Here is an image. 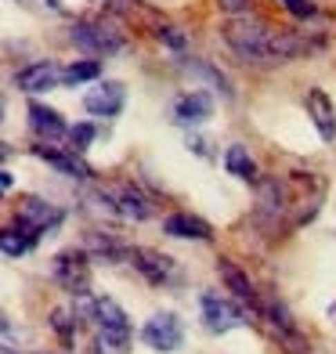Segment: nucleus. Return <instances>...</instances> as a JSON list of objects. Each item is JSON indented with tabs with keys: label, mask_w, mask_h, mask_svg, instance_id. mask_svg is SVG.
<instances>
[{
	"label": "nucleus",
	"mask_w": 336,
	"mask_h": 354,
	"mask_svg": "<svg viewBox=\"0 0 336 354\" xmlns=\"http://www.w3.org/2000/svg\"><path fill=\"white\" fill-rule=\"evenodd\" d=\"M123 102H127L123 84H102L84 98V109L91 112V116H120Z\"/></svg>",
	"instance_id": "8"
},
{
	"label": "nucleus",
	"mask_w": 336,
	"mask_h": 354,
	"mask_svg": "<svg viewBox=\"0 0 336 354\" xmlns=\"http://www.w3.org/2000/svg\"><path fill=\"white\" fill-rule=\"evenodd\" d=\"M268 37L271 29L253 19H232L224 26V40L243 62H268Z\"/></svg>",
	"instance_id": "1"
},
{
	"label": "nucleus",
	"mask_w": 336,
	"mask_h": 354,
	"mask_svg": "<svg viewBox=\"0 0 336 354\" xmlns=\"http://www.w3.org/2000/svg\"><path fill=\"white\" fill-rule=\"evenodd\" d=\"M224 167H228V174L243 177V181H253V177H257V167H253V159H250V152L243 149V145H232V149L224 152Z\"/></svg>",
	"instance_id": "19"
},
{
	"label": "nucleus",
	"mask_w": 336,
	"mask_h": 354,
	"mask_svg": "<svg viewBox=\"0 0 336 354\" xmlns=\"http://www.w3.org/2000/svg\"><path fill=\"white\" fill-rule=\"evenodd\" d=\"M163 232L174 235V239H199V243H206L214 232H210V224H206L203 217H192V214H170L163 221Z\"/></svg>",
	"instance_id": "14"
},
{
	"label": "nucleus",
	"mask_w": 336,
	"mask_h": 354,
	"mask_svg": "<svg viewBox=\"0 0 336 354\" xmlns=\"http://www.w3.org/2000/svg\"><path fill=\"white\" fill-rule=\"evenodd\" d=\"M51 322H55V329L69 340V336H73V329H69V315H66V311H55V318H51Z\"/></svg>",
	"instance_id": "28"
},
{
	"label": "nucleus",
	"mask_w": 336,
	"mask_h": 354,
	"mask_svg": "<svg viewBox=\"0 0 336 354\" xmlns=\"http://www.w3.org/2000/svg\"><path fill=\"white\" fill-rule=\"evenodd\" d=\"M308 112H311V123L318 127L322 141H333L336 138V116H333V102L326 98V91H311L308 94Z\"/></svg>",
	"instance_id": "13"
},
{
	"label": "nucleus",
	"mask_w": 336,
	"mask_h": 354,
	"mask_svg": "<svg viewBox=\"0 0 336 354\" xmlns=\"http://www.w3.org/2000/svg\"><path fill=\"white\" fill-rule=\"evenodd\" d=\"M51 221H55V206L51 203H44V199H22L19 203V228L29 239H37L40 232H47Z\"/></svg>",
	"instance_id": "9"
},
{
	"label": "nucleus",
	"mask_w": 336,
	"mask_h": 354,
	"mask_svg": "<svg viewBox=\"0 0 336 354\" xmlns=\"http://www.w3.org/2000/svg\"><path fill=\"white\" fill-rule=\"evenodd\" d=\"M29 127H33V134H37L40 141H47V145L69 134V131H66V120H62L55 109L40 105V102H33V105H29Z\"/></svg>",
	"instance_id": "10"
},
{
	"label": "nucleus",
	"mask_w": 336,
	"mask_h": 354,
	"mask_svg": "<svg viewBox=\"0 0 336 354\" xmlns=\"http://www.w3.org/2000/svg\"><path fill=\"white\" fill-rule=\"evenodd\" d=\"M203 318H206V329H214V333H228L246 322L235 304L221 300V297H203Z\"/></svg>",
	"instance_id": "5"
},
{
	"label": "nucleus",
	"mask_w": 336,
	"mask_h": 354,
	"mask_svg": "<svg viewBox=\"0 0 336 354\" xmlns=\"http://www.w3.org/2000/svg\"><path fill=\"white\" fill-rule=\"evenodd\" d=\"M282 4L290 8L297 19H308V15H315V4H311V0H282Z\"/></svg>",
	"instance_id": "26"
},
{
	"label": "nucleus",
	"mask_w": 336,
	"mask_h": 354,
	"mask_svg": "<svg viewBox=\"0 0 336 354\" xmlns=\"http://www.w3.org/2000/svg\"><path fill=\"white\" fill-rule=\"evenodd\" d=\"M91 322H98V326H131L127 315H123V308H120L116 300H109V297L94 300V318Z\"/></svg>",
	"instance_id": "22"
},
{
	"label": "nucleus",
	"mask_w": 336,
	"mask_h": 354,
	"mask_svg": "<svg viewBox=\"0 0 336 354\" xmlns=\"http://www.w3.org/2000/svg\"><path fill=\"white\" fill-rule=\"evenodd\" d=\"M131 261H134V268L145 275L149 282H167V275H170V257H159L156 250H134L131 253Z\"/></svg>",
	"instance_id": "17"
},
{
	"label": "nucleus",
	"mask_w": 336,
	"mask_h": 354,
	"mask_svg": "<svg viewBox=\"0 0 336 354\" xmlns=\"http://www.w3.org/2000/svg\"><path fill=\"white\" fill-rule=\"evenodd\" d=\"M33 152L44 159V163H51L58 174H66V177H80V181H84V177H91V167H87L76 152H58V149H47V145H37Z\"/></svg>",
	"instance_id": "12"
},
{
	"label": "nucleus",
	"mask_w": 336,
	"mask_h": 354,
	"mask_svg": "<svg viewBox=\"0 0 336 354\" xmlns=\"http://www.w3.org/2000/svg\"><path fill=\"white\" fill-rule=\"evenodd\" d=\"M73 44L87 55H116L123 51V37L105 22H76L73 26Z\"/></svg>",
	"instance_id": "3"
},
{
	"label": "nucleus",
	"mask_w": 336,
	"mask_h": 354,
	"mask_svg": "<svg viewBox=\"0 0 336 354\" xmlns=\"http://www.w3.org/2000/svg\"><path fill=\"white\" fill-rule=\"evenodd\" d=\"M102 66L98 62H73V66L62 69V87H76V84H87V80H98Z\"/></svg>",
	"instance_id": "21"
},
{
	"label": "nucleus",
	"mask_w": 336,
	"mask_h": 354,
	"mask_svg": "<svg viewBox=\"0 0 336 354\" xmlns=\"http://www.w3.org/2000/svg\"><path fill=\"white\" fill-rule=\"evenodd\" d=\"M87 253L91 257H98V261H120V257H127V250L116 243V239H102L98 232H94V235H87Z\"/></svg>",
	"instance_id": "20"
},
{
	"label": "nucleus",
	"mask_w": 336,
	"mask_h": 354,
	"mask_svg": "<svg viewBox=\"0 0 336 354\" xmlns=\"http://www.w3.org/2000/svg\"><path fill=\"white\" fill-rule=\"evenodd\" d=\"M29 243H33V239H29L22 228H8L4 232V257H11V261H15V257H22L29 250Z\"/></svg>",
	"instance_id": "23"
},
{
	"label": "nucleus",
	"mask_w": 336,
	"mask_h": 354,
	"mask_svg": "<svg viewBox=\"0 0 336 354\" xmlns=\"http://www.w3.org/2000/svg\"><path fill=\"white\" fill-rule=\"evenodd\" d=\"M4 354H15V351H11V347H4Z\"/></svg>",
	"instance_id": "30"
},
{
	"label": "nucleus",
	"mask_w": 336,
	"mask_h": 354,
	"mask_svg": "<svg viewBox=\"0 0 336 354\" xmlns=\"http://www.w3.org/2000/svg\"><path fill=\"white\" fill-rule=\"evenodd\" d=\"M87 257L91 253H76V250H66V253H58L55 257V282L66 289V293L73 297H84L87 289H91V264H87Z\"/></svg>",
	"instance_id": "2"
},
{
	"label": "nucleus",
	"mask_w": 336,
	"mask_h": 354,
	"mask_svg": "<svg viewBox=\"0 0 336 354\" xmlns=\"http://www.w3.org/2000/svg\"><path fill=\"white\" fill-rule=\"evenodd\" d=\"M15 84H19V91H26V94H40V91L58 87V84H62V73L51 66V62H33V66L19 69Z\"/></svg>",
	"instance_id": "7"
},
{
	"label": "nucleus",
	"mask_w": 336,
	"mask_h": 354,
	"mask_svg": "<svg viewBox=\"0 0 336 354\" xmlns=\"http://www.w3.org/2000/svg\"><path fill=\"white\" fill-rule=\"evenodd\" d=\"M156 37L163 40L167 47H174V51H185V37H181L174 26H159V33H156Z\"/></svg>",
	"instance_id": "25"
},
{
	"label": "nucleus",
	"mask_w": 336,
	"mask_h": 354,
	"mask_svg": "<svg viewBox=\"0 0 336 354\" xmlns=\"http://www.w3.org/2000/svg\"><path fill=\"white\" fill-rule=\"evenodd\" d=\"M69 141H73V145H69L73 152H84L87 145L94 141V127H91V123H76L73 131H69Z\"/></svg>",
	"instance_id": "24"
},
{
	"label": "nucleus",
	"mask_w": 336,
	"mask_h": 354,
	"mask_svg": "<svg viewBox=\"0 0 336 354\" xmlns=\"http://www.w3.org/2000/svg\"><path fill=\"white\" fill-rule=\"evenodd\" d=\"M308 40L304 37H293V33H271L268 37V62H293L308 51Z\"/></svg>",
	"instance_id": "15"
},
{
	"label": "nucleus",
	"mask_w": 336,
	"mask_h": 354,
	"mask_svg": "<svg viewBox=\"0 0 336 354\" xmlns=\"http://www.w3.org/2000/svg\"><path fill=\"white\" fill-rule=\"evenodd\" d=\"M131 347V326H98L94 354H127Z\"/></svg>",
	"instance_id": "16"
},
{
	"label": "nucleus",
	"mask_w": 336,
	"mask_h": 354,
	"mask_svg": "<svg viewBox=\"0 0 336 354\" xmlns=\"http://www.w3.org/2000/svg\"><path fill=\"white\" fill-rule=\"evenodd\" d=\"M174 116L181 123H206L214 116V98L203 91H192V94H181L178 105H174Z\"/></svg>",
	"instance_id": "11"
},
{
	"label": "nucleus",
	"mask_w": 336,
	"mask_h": 354,
	"mask_svg": "<svg viewBox=\"0 0 336 354\" xmlns=\"http://www.w3.org/2000/svg\"><path fill=\"white\" fill-rule=\"evenodd\" d=\"M181 322L178 315H170V311H159L145 322V329H141V340H145L152 351H178L181 347Z\"/></svg>",
	"instance_id": "4"
},
{
	"label": "nucleus",
	"mask_w": 336,
	"mask_h": 354,
	"mask_svg": "<svg viewBox=\"0 0 336 354\" xmlns=\"http://www.w3.org/2000/svg\"><path fill=\"white\" fill-rule=\"evenodd\" d=\"M26 4H29V0H26ZM40 8H51V11H62V4H58V0H44Z\"/></svg>",
	"instance_id": "29"
},
{
	"label": "nucleus",
	"mask_w": 336,
	"mask_h": 354,
	"mask_svg": "<svg viewBox=\"0 0 336 354\" xmlns=\"http://www.w3.org/2000/svg\"><path fill=\"white\" fill-rule=\"evenodd\" d=\"M217 8L228 11V15H246L250 11V0H217Z\"/></svg>",
	"instance_id": "27"
},
{
	"label": "nucleus",
	"mask_w": 336,
	"mask_h": 354,
	"mask_svg": "<svg viewBox=\"0 0 336 354\" xmlns=\"http://www.w3.org/2000/svg\"><path fill=\"white\" fill-rule=\"evenodd\" d=\"M217 271H221L224 286L232 289V297H239L243 304H253V300H257V289L250 286V279H246V275H243V271H239L232 261H221V264H217Z\"/></svg>",
	"instance_id": "18"
},
{
	"label": "nucleus",
	"mask_w": 336,
	"mask_h": 354,
	"mask_svg": "<svg viewBox=\"0 0 336 354\" xmlns=\"http://www.w3.org/2000/svg\"><path fill=\"white\" fill-rule=\"evenodd\" d=\"M105 203H109V210H116V214L127 217V221H149V217H152L149 199L141 196L134 185H120V188H116V196L105 199Z\"/></svg>",
	"instance_id": "6"
},
{
	"label": "nucleus",
	"mask_w": 336,
	"mask_h": 354,
	"mask_svg": "<svg viewBox=\"0 0 336 354\" xmlns=\"http://www.w3.org/2000/svg\"><path fill=\"white\" fill-rule=\"evenodd\" d=\"M333 318H336V308H333Z\"/></svg>",
	"instance_id": "31"
}]
</instances>
